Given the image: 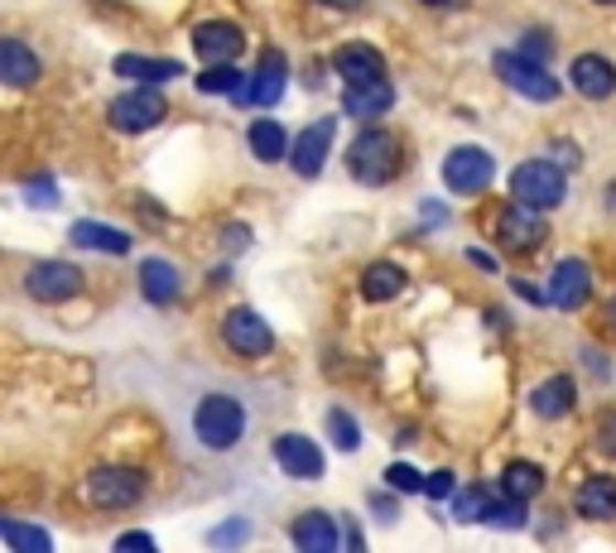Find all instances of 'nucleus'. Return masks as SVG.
Here are the masks:
<instances>
[{"label": "nucleus", "instance_id": "4be33fe9", "mask_svg": "<svg viewBox=\"0 0 616 553\" xmlns=\"http://www.w3.org/2000/svg\"><path fill=\"white\" fill-rule=\"evenodd\" d=\"M390 107H396V91H390L386 77L381 83H361V87L343 91V111L357 116V121H376V116H386Z\"/></svg>", "mask_w": 616, "mask_h": 553}, {"label": "nucleus", "instance_id": "9b49d317", "mask_svg": "<svg viewBox=\"0 0 616 553\" xmlns=\"http://www.w3.org/2000/svg\"><path fill=\"white\" fill-rule=\"evenodd\" d=\"M274 463L290 481H318L323 477V447L309 438V433H280L274 438Z\"/></svg>", "mask_w": 616, "mask_h": 553}, {"label": "nucleus", "instance_id": "4468645a", "mask_svg": "<svg viewBox=\"0 0 616 553\" xmlns=\"http://www.w3.org/2000/svg\"><path fill=\"white\" fill-rule=\"evenodd\" d=\"M544 294L554 308H583L587 294H593V270H587L583 260H559Z\"/></svg>", "mask_w": 616, "mask_h": 553}, {"label": "nucleus", "instance_id": "39448f33", "mask_svg": "<svg viewBox=\"0 0 616 553\" xmlns=\"http://www.w3.org/2000/svg\"><path fill=\"white\" fill-rule=\"evenodd\" d=\"M164 111H169L164 91L154 83H140L136 91H126V97L111 101V126L121 130V135H145V130H154L164 121Z\"/></svg>", "mask_w": 616, "mask_h": 553}, {"label": "nucleus", "instance_id": "a19ab883", "mask_svg": "<svg viewBox=\"0 0 616 553\" xmlns=\"http://www.w3.org/2000/svg\"><path fill=\"white\" fill-rule=\"evenodd\" d=\"M323 6H333V10H357V6H366V0H323Z\"/></svg>", "mask_w": 616, "mask_h": 553}, {"label": "nucleus", "instance_id": "b1692460", "mask_svg": "<svg viewBox=\"0 0 616 553\" xmlns=\"http://www.w3.org/2000/svg\"><path fill=\"white\" fill-rule=\"evenodd\" d=\"M294 549H304V553H333L337 549V524L323 516V510H304V516L294 520Z\"/></svg>", "mask_w": 616, "mask_h": 553}, {"label": "nucleus", "instance_id": "79ce46f5", "mask_svg": "<svg viewBox=\"0 0 616 553\" xmlns=\"http://www.w3.org/2000/svg\"><path fill=\"white\" fill-rule=\"evenodd\" d=\"M607 323L616 327V299H612V308H607Z\"/></svg>", "mask_w": 616, "mask_h": 553}, {"label": "nucleus", "instance_id": "7c9ffc66", "mask_svg": "<svg viewBox=\"0 0 616 553\" xmlns=\"http://www.w3.org/2000/svg\"><path fill=\"white\" fill-rule=\"evenodd\" d=\"M482 524H496V530H526L530 516H526V500H491L487 516H482Z\"/></svg>", "mask_w": 616, "mask_h": 553}, {"label": "nucleus", "instance_id": "6ab92c4d", "mask_svg": "<svg viewBox=\"0 0 616 553\" xmlns=\"http://www.w3.org/2000/svg\"><path fill=\"white\" fill-rule=\"evenodd\" d=\"M0 83L6 87H34L39 83V54L20 39H0Z\"/></svg>", "mask_w": 616, "mask_h": 553}, {"label": "nucleus", "instance_id": "f03ea898", "mask_svg": "<svg viewBox=\"0 0 616 553\" xmlns=\"http://www.w3.org/2000/svg\"><path fill=\"white\" fill-rule=\"evenodd\" d=\"M347 169H352L357 183H366V188H381V183H390L400 174V140L381 126L361 130L347 150Z\"/></svg>", "mask_w": 616, "mask_h": 553}, {"label": "nucleus", "instance_id": "a211bd4d", "mask_svg": "<svg viewBox=\"0 0 616 553\" xmlns=\"http://www.w3.org/2000/svg\"><path fill=\"white\" fill-rule=\"evenodd\" d=\"M140 294H145L154 308H169V304H174V299L183 294V280H179V270L169 265V260L150 256L145 265H140Z\"/></svg>", "mask_w": 616, "mask_h": 553}, {"label": "nucleus", "instance_id": "c9c22d12", "mask_svg": "<svg viewBox=\"0 0 616 553\" xmlns=\"http://www.w3.org/2000/svg\"><path fill=\"white\" fill-rule=\"evenodd\" d=\"M246 534H251V524H246V520H236V524H221V530H213V534H207V544H246Z\"/></svg>", "mask_w": 616, "mask_h": 553}, {"label": "nucleus", "instance_id": "bb28decb", "mask_svg": "<svg viewBox=\"0 0 616 553\" xmlns=\"http://www.w3.org/2000/svg\"><path fill=\"white\" fill-rule=\"evenodd\" d=\"M404 284L410 280H404V270L396 265V260H376V265H366V274H361V299L386 304V299H396Z\"/></svg>", "mask_w": 616, "mask_h": 553}, {"label": "nucleus", "instance_id": "37998d69", "mask_svg": "<svg viewBox=\"0 0 616 553\" xmlns=\"http://www.w3.org/2000/svg\"><path fill=\"white\" fill-rule=\"evenodd\" d=\"M424 6H449V0H424Z\"/></svg>", "mask_w": 616, "mask_h": 553}, {"label": "nucleus", "instance_id": "ddd939ff", "mask_svg": "<svg viewBox=\"0 0 616 553\" xmlns=\"http://www.w3.org/2000/svg\"><path fill=\"white\" fill-rule=\"evenodd\" d=\"M284 83H290V58L280 48H266L256 63V73L246 77V101L251 107H274L284 97Z\"/></svg>", "mask_w": 616, "mask_h": 553}, {"label": "nucleus", "instance_id": "2f4dec72", "mask_svg": "<svg viewBox=\"0 0 616 553\" xmlns=\"http://www.w3.org/2000/svg\"><path fill=\"white\" fill-rule=\"evenodd\" d=\"M327 433H333V443L343 447V453H357V447H361V429H357V419H352L347 410L327 414Z\"/></svg>", "mask_w": 616, "mask_h": 553}, {"label": "nucleus", "instance_id": "a878e982", "mask_svg": "<svg viewBox=\"0 0 616 553\" xmlns=\"http://www.w3.org/2000/svg\"><path fill=\"white\" fill-rule=\"evenodd\" d=\"M246 140H251V154L260 164H274V160H284V154H290V130L274 121V116H260V121L246 130Z\"/></svg>", "mask_w": 616, "mask_h": 553}, {"label": "nucleus", "instance_id": "c85d7f7f", "mask_svg": "<svg viewBox=\"0 0 616 553\" xmlns=\"http://www.w3.org/2000/svg\"><path fill=\"white\" fill-rule=\"evenodd\" d=\"M501 491H506V496H516V500L540 496V491H544V471L534 467V463H510V467H506V477H501Z\"/></svg>", "mask_w": 616, "mask_h": 553}, {"label": "nucleus", "instance_id": "e433bc0d", "mask_svg": "<svg viewBox=\"0 0 616 553\" xmlns=\"http://www.w3.org/2000/svg\"><path fill=\"white\" fill-rule=\"evenodd\" d=\"M24 197H30V203H44V207H54L58 203V188H54V183H24Z\"/></svg>", "mask_w": 616, "mask_h": 553}, {"label": "nucleus", "instance_id": "f704fd0d", "mask_svg": "<svg viewBox=\"0 0 616 553\" xmlns=\"http://www.w3.org/2000/svg\"><path fill=\"white\" fill-rule=\"evenodd\" d=\"M453 491H457L453 471H429V477H424V496H429V500H449Z\"/></svg>", "mask_w": 616, "mask_h": 553}, {"label": "nucleus", "instance_id": "c03bdc74", "mask_svg": "<svg viewBox=\"0 0 616 553\" xmlns=\"http://www.w3.org/2000/svg\"><path fill=\"white\" fill-rule=\"evenodd\" d=\"M597 6H616V0H597Z\"/></svg>", "mask_w": 616, "mask_h": 553}, {"label": "nucleus", "instance_id": "9d476101", "mask_svg": "<svg viewBox=\"0 0 616 553\" xmlns=\"http://www.w3.org/2000/svg\"><path fill=\"white\" fill-rule=\"evenodd\" d=\"M24 289H30V299H39V304H63V299H73L83 289V270L68 265V260H39L24 274Z\"/></svg>", "mask_w": 616, "mask_h": 553}, {"label": "nucleus", "instance_id": "4c0bfd02", "mask_svg": "<svg viewBox=\"0 0 616 553\" xmlns=\"http://www.w3.org/2000/svg\"><path fill=\"white\" fill-rule=\"evenodd\" d=\"M116 549H154V534H145V530H130V534L116 539Z\"/></svg>", "mask_w": 616, "mask_h": 553}, {"label": "nucleus", "instance_id": "2eb2a0df", "mask_svg": "<svg viewBox=\"0 0 616 553\" xmlns=\"http://www.w3.org/2000/svg\"><path fill=\"white\" fill-rule=\"evenodd\" d=\"M193 48H198L203 63H236V54L246 48V34L227 20H203L193 30Z\"/></svg>", "mask_w": 616, "mask_h": 553}, {"label": "nucleus", "instance_id": "393cba45", "mask_svg": "<svg viewBox=\"0 0 616 553\" xmlns=\"http://www.w3.org/2000/svg\"><path fill=\"white\" fill-rule=\"evenodd\" d=\"M73 246L101 250V256H126V250H130V231L107 227V221H73Z\"/></svg>", "mask_w": 616, "mask_h": 553}, {"label": "nucleus", "instance_id": "473e14b6", "mask_svg": "<svg viewBox=\"0 0 616 553\" xmlns=\"http://www.w3.org/2000/svg\"><path fill=\"white\" fill-rule=\"evenodd\" d=\"M491 506V496L482 491V486H472V491H453V516L457 520H482Z\"/></svg>", "mask_w": 616, "mask_h": 553}, {"label": "nucleus", "instance_id": "ea45409f", "mask_svg": "<svg viewBox=\"0 0 616 553\" xmlns=\"http://www.w3.org/2000/svg\"><path fill=\"white\" fill-rule=\"evenodd\" d=\"M516 294L530 299V304H549V294H544V289H534L530 280H516Z\"/></svg>", "mask_w": 616, "mask_h": 553}, {"label": "nucleus", "instance_id": "f8f14e48", "mask_svg": "<svg viewBox=\"0 0 616 553\" xmlns=\"http://www.w3.org/2000/svg\"><path fill=\"white\" fill-rule=\"evenodd\" d=\"M333 116L313 121L309 130H299V140L290 144V160H294V174L299 178H318L323 164H327V150H333Z\"/></svg>", "mask_w": 616, "mask_h": 553}, {"label": "nucleus", "instance_id": "7ed1b4c3", "mask_svg": "<svg viewBox=\"0 0 616 553\" xmlns=\"http://www.w3.org/2000/svg\"><path fill=\"white\" fill-rule=\"evenodd\" d=\"M83 491L97 510H130L145 496V471L140 467H97V471H87Z\"/></svg>", "mask_w": 616, "mask_h": 553}, {"label": "nucleus", "instance_id": "dca6fc26", "mask_svg": "<svg viewBox=\"0 0 616 553\" xmlns=\"http://www.w3.org/2000/svg\"><path fill=\"white\" fill-rule=\"evenodd\" d=\"M333 68H337V77H343L347 87H361V83H381V77H386V58L376 54L371 44H343L333 54Z\"/></svg>", "mask_w": 616, "mask_h": 553}, {"label": "nucleus", "instance_id": "423d86ee", "mask_svg": "<svg viewBox=\"0 0 616 553\" xmlns=\"http://www.w3.org/2000/svg\"><path fill=\"white\" fill-rule=\"evenodd\" d=\"M491 178H496V160L482 144H457V150H449V160H443V183L463 197L487 193Z\"/></svg>", "mask_w": 616, "mask_h": 553}, {"label": "nucleus", "instance_id": "72a5a7b5", "mask_svg": "<svg viewBox=\"0 0 616 553\" xmlns=\"http://www.w3.org/2000/svg\"><path fill=\"white\" fill-rule=\"evenodd\" d=\"M386 486L390 491L414 496V491H424V471H414L410 463H396V467H386Z\"/></svg>", "mask_w": 616, "mask_h": 553}, {"label": "nucleus", "instance_id": "c756f323", "mask_svg": "<svg viewBox=\"0 0 616 553\" xmlns=\"http://www.w3.org/2000/svg\"><path fill=\"white\" fill-rule=\"evenodd\" d=\"M0 539H6L15 553H44V549H54V539H48L44 530H34V524H15V520H0Z\"/></svg>", "mask_w": 616, "mask_h": 553}, {"label": "nucleus", "instance_id": "cd10ccee", "mask_svg": "<svg viewBox=\"0 0 616 553\" xmlns=\"http://www.w3.org/2000/svg\"><path fill=\"white\" fill-rule=\"evenodd\" d=\"M198 91H207V97L246 101V77L236 73V63H207V68L198 73Z\"/></svg>", "mask_w": 616, "mask_h": 553}, {"label": "nucleus", "instance_id": "0eeeda50", "mask_svg": "<svg viewBox=\"0 0 616 553\" xmlns=\"http://www.w3.org/2000/svg\"><path fill=\"white\" fill-rule=\"evenodd\" d=\"M544 236H549L544 213H540V207H530V203H520V197H516V207H506V213L496 217V241H501L506 250H516V256L540 250Z\"/></svg>", "mask_w": 616, "mask_h": 553}, {"label": "nucleus", "instance_id": "5701e85b", "mask_svg": "<svg viewBox=\"0 0 616 553\" xmlns=\"http://www.w3.org/2000/svg\"><path fill=\"white\" fill-rule=\"evenodd\" d=\"M573 400H579V386H573V376H549L544 386L530 390V410L540 414V419L573 414Z\"/></svg>", "mask_w": 616, "mask_h": 553}, {"label": "nucleus", "instance_id": "58836bf2", "mask_svg": "<svg viewBox=\"0 0 616 553\" xmlns=\"http://www.w3.org/2000/svg\"><path fill=\"white\" fill-rule=\"evenodd\" d=\"M544 48H549V34H530V39H526V48H520V54L540 63V58H544Z\"/></svg>", "mask_w": 616, "mask_h": 553}, {"label": "nucleus", "instance_id": "6e6552de", "mask_svg": "<svg viewBox=\"0 0 616 553\" xmlns=\"http://www.w3.org/2000/svg\"><path fill=\"white\" fill-rule=\"evenodd\" d=\"M496 77L510 87V91H520L526 101H554L559 97V83L549 77L540 63L534 58H526V54H496Z\"/></svg>", "mask_w": 616, "mask_h": 553}, {"label": "nucleus", "instance_id": "f3484780", "mask_svg": "<svg viewBox=\"0 0 616 553\" xmlns=\"http://www.w3.org/2000/svg\"><path fill=\"white\" fill-rule=\"evenodd\" d=\"M569 83L583 91L587 101H607L616 97V68L607 58H597V54H583V58H573V68H569Z\"/></svg>", "mask_w": 616, "mask_h": 553}, {"label": "nucleus", "instance_id": "412c9836", "mask_svg": "<svg viewBox=\"0 0 616 553\" xmlns=\"http://www.w3.org/2000/svg\"><path fill=\"white\" fill-rule=\"evenodd\" d=\"M573 506H579L583 520H616V477H607V471L587 477L579 496H573Z\"/></svg>", "mask_w": 616, "mask_h": 553}, {"label": "nucleus", "instance_id": "f257e3e1", "mask_svg": "<svg viewBox=\"0 0 616 553\" xmlns=\"http://www.w3.org/2000/svg\"><path fill=\"white\" fill-rule=\"evenodd\" d=\"M183 438L188 447H198L207 457H227L236 453L246 438H251V404L236 390L207 386L188 400V414H183Z\"/></svg>", "mask_w": 616, "mask_h": 553}, {"label": "nucleus", "instance_id": "1a4fd4ad", "mask_svg": "<svg viewBox=\"0 0 616 553\" xmlns=\"http://www.w3.org/2000/svg\"><path fill=\"white\" fill-rule=\"evenodd\" d=\"M221 337H227V347L236 357H270L274 351V333L256 308H231L227 318H221Z\"/></svg>", "mask_w": 616, "mask_h": 553}, {"label": "nucleus", "instance_id": "aec40b11", "mask_svg": "<svg viewBox=\"0 0 616 553\" xmlns=\"http://www.w3.org/2000/svg\"><path fill=\"white\" fill-rule=\"evenodd\" d=\"M116 77H126V83H174V77H183V63L174 58H145V54H121L111 63Z\"/></svg>", "mask_w": 616, "mask_h": 553}, {"label": "nucleus", "instance_id": "20e7f679", "mask_svg": "<svg viewBox=\"0 0 616 553\" xmlns=\"http://www.w3.org/2000/svg\"><path fill=\"white\" fill-rule=\"evenodd\" d=\"M510 193H516L520 203L549 213V207H559L563 197H569V178H563V169L549 164V160H526L516 174H510Z\"/></svg>", "mask_w": 616, "mask_h": 553}]
</instances>
